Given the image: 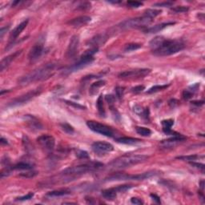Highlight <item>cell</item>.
I'll return each mask as SVG.
<instances>
[{
	"mask_svg": "<svg viewBox=\"0 0 205 205\" xmlns=\"http://www.w3.org/2000/svg\"><path fill=\"white\" fill-rule=\"evenodd\" d=\"M28 19H26V20H24L21 23H19V24L10 32V37H9V40H10L9 45H13V43L16 40L17 38L19 37V35H20L22 31L26 28V27H27V24H28Z\"/></svg>",
	"mask_w": 205,
	"mask_h": 205,
	"instance_id": "17",
	"label": "cell"
},
{
	"mask_svg": "<svg viewBox=\"0 0 205 205\" xmlns=\"http://www.w3.org/2000/svg\"><path fill=\"white\" fill-rule=\"evenodd\" d=\"M38 144L47 152H51L56 145V140L51 135H40L37 139Z\"/></svg>",
	"mask_w": 205,
	"mask_h": 205,
	"instance_id": "11",
	"label": "cell"
},
{
	"mask_svg": "<svg viewBox=\"0 0 205 205\" xmlns=\"http://www.w3.org/2000/svg\"><path fill=\"white\" fill-rule=\"evenodd\" d=\"M64 101L66 102V103H67V104L70 105V106H72V107H75V108L86 109V107H84V106H83V105L79 104V103H77V102H72V101H68V100H64Z\"/></svg>",
	"mask_w": 205,
	"mask_h": 205,
	"instance_id": "47",
	"label": "cell"
},
{
	"mask_svg": "<svg viewBox=\"0 0 205 205\" xmlns=\"http://www.w3.org/2000/svg\"><path fill=\"white\" fill-rule=\"evenodd\" d=\"M174 22H169V23H160V24H157L156 26H153V27H148L146 30H144L145 33H148V34H155V33H157L159 31H162L164 28H166L168 26H172V25H174Z\"/></svg>",
	"mask_w": 205,
	"mask_h": 205,
	"instance_id": "20",
	"label": "cell"
},
{
	"mask_svg": "<svg viewBox=\"0 0 205 205\" xmlns=\"http://www.w3.org/2000/svg\"><path fill=\"white\" fill-rule=\"evenodd\" d=\"M188 10H189L188 7H187V6H176V7H174V8H172V10L173 12H176V13L188 12Z\"/></svg>",
	"mask_w": 205,
	"mask_h": 205,
	"instance_id": "41",
	"label": "cell"
},
{
	"mask_svg": "<svg viewBox=\"0 0 205 205\" xmlns=\"http://www.w3.org/2000/svg\"><path fill=\"white\" fill-rule=\"evenodd\" d=\"M22 51H23L22 50L17 51H15V52H14L13 54H10V56L5 57L4 59H2L1 63H0V71L3 72L6 68H8L9 66L10 65V64H11L18 56H20L21 54H22Z\"/></svg>",
	"mask_w": 205,
	"mask_h": 205,
	"instance_id": "19",
	"label": "cell"
},
{
	"mask_svg": "<svg viewBox=\"0 0 205 205\" xmlns=\"http://www.w3.org/2000/svg\"><path fill=\"white\" fill-rule=\"evenodd\" d=\"M116 141L118 142V143H120V144H135L141 142L142 140H140V139H136V138L132 137H121L117 139Z\"/></svg>",
	"mask_w": 205,
	"mask_h": 205,
	"instance_id": "24",
	"label": "cell"
},
{
	"mask_svg": "<svg viewBox=\"0 0 205 205\" xmlns=\"http://www.w3.org/2000/svg\"><path fill=\"white\" fill-rule=\"evenodd\" d=\"M144 89H145V87L143 86V85H140V86H136L133 88H131V91L135 94H138V93L142 92Z\"/></svg>",
	"mask_w": 205,
	"mask_h": 205,
	"instance_id": "50",
	"label": "cell"
},
{
	"mask_svg": "<svg viewBox=\"0 0 205 205\" xmlns=\"http://www.w3.org/2000/svg\"><path fill=\"white\" fill-rule=\"evenodd\" d=\"M91 2H79L78 5H77V9L78 10H87V9L91 8Z\"/></svg>",
	"mask_w": 205,
	"mask_h": 205,
	"instance_id": "40",
	"label": "cell"
},
{
	"mask_svg": "<svg viewBox=\"0 0 205 205\" xmlns=\"http://www.w3.org/2000/svg\"><path fill=\"white\" fill-rule=\"evenodd\" d=\"M106 37H104V35H97L96 36L93 37L92 39L89 40V46L91 47H96L99 48V47L101 44H103L106 41Z\"/></svg>",
	"mask_w": 205,
	"mask_h": 205,
	"instance_id": "21",
	"label": "cell"
},
{
	"mask_svg": "<svg viewBox=\"0 0 205 205\" xmlns=\"http://www.w3.org/2000/svg\"><path fill=\"white\" fill-rule=\"evenodd\" d=\"M9 28H10V26H7V27H4L1 28V30H0V38H1V39H2L3 35H5V33H6V31H8Z\"/></svg>",
	"mask_w": 205,
	"mask_h": 205,
	"instance_id": "55",
	"label": "cell"
},
{
	"mask_svg": "<svg viewBox=\"0 0 205 205\" xmlns=\"http://www.w3.org/2000/svg\"><path fill=\"white\" fill-rule=\"evenodd\" d=\"M158 171H150L148 172L142 173L138 175H128L126 173L117 172L110 175L107 178H105V181H119V180H144L147 179L152 178L160 174Z\"/></svg>",
	"mask_w": 205,
	"mask_h": 205,
	"instance_id": "6",
	"label": "cell"
},
{
	"mask_svg": "<svg viewBox=\"0 0 205 205\" xmlns=\"http://www.w3.org/2000/svg\"><path fill=\"white\" fill-rule=\"evenodd\" d=\"M115 91L117 98L119 99H122V98H123V94H124V87L120 86H117L115 87Z\"/></svg>",
	"mask_w": 205,
	"mask_h": 205,
	"instance_id": "39",
	"label": "cell"
},
{
	"mask_svg": "<svg viewBox=\"0 0 205 205\" xmlns=\"http://www.w3.org/2000/svg\"><path fill=\"white\" fill-rule=\"evenodd\" d=\"M91 21V18L87 15H82V16H79L77 18L72 19L68 23V25H70L74 28H79L82 27L85 25L88 24Z\"/></svg>",
	"mask_w": 205,
	"mask_h": 205,
	"instance_id": "18",
	"label": "cell"
},
{
	"mask_svg": "<svg viewBox=\"0 0 205 205\" xmlns=\"http://www.w3.org/2000/svg\"><path fill=\"white\" fill-rule=\"evenodd\" d=\"M135 130H136V132L142 136H150L152 134V131L147 128V127H137L135 128Z\"/></svg>",
	"mask_w": 205,
	"mask_h": 205,
	"instance_id": "32",
	"label": "cell"
},
{
	"mask_svg": "<svg viewBox=\"0 0 205 205\" xmlns=\"http://www.w3.org/2000/svg\"><path fill=\"white\" fill-rule=\"evenodd\" d=\"M1 144H8V142H7V140H6V139H5V138H3V137H2L1 138Z\"/></svg>",
	"mask_w": 205,
	"mask_h": 205,
	"instance_id": "58",
	"label": "cell"
},
{
	"mask_svg": "<svg viewBox=\"0 0 205 205\" xmlns=\"http://www.w3.org/2000/svg\"><path fill=\"white\" fill-rule=\"evenodd\" d=\"M200 156H197V155H191V156H178L176 159L181 160H184V161H188V162H192L195 161L197 159L199 158Z\"/></svg>",
	"mask_w": 205,
	"mask_h": 205,
	"instance_id": "37",
	"label": "cell"
},
{
	"mask_svg": "<svg viewBox=\"0 0 205 205\" xmlns=\"http://www.w3.org/2000/svg\"><path fill=\"white\" fill-rule=\"evenodd\" d=\"M185 43L181 39H164L161 45L152 51L155 56H168L174 55L179 51L184 49Z\"/></svg>",
	"mask_w": 205,
	"mask_h": 205,
	"instance_id": "3",
	"label": "cell"
},
{
	"mask_svg": "<svg viewBox=\"0 0 205 205\" xmlns=\"http://www.w3.org/2000/svg\"><path fill=\"white\" fill-rule=\"evenodd\" d=\"M164 39H164L163 36H156V37L154 38L153 39H152L149 43L150 47H151L152 51H154V50H156V48H158V47L161 45V43L164 41Z\"/></svg>",
	"mask_w": 205,
	"mask_h": 205,
	"instance_id": "25",
	"label": "cell"
},
{
	"mask_svg": "<svg viewBox=\"0 0 205 205\" xmlns=\"http://www.w3.org/2000/svg\"><path fill=\"white\" fill-rule=\"evenodd\" d=\"M190 164H191V166L194 167L195 168H198L199 170L202 171V172H204V169H205V166L204 164H200V163H195V161H192V162H189Z\"/></svg>",
	"mask_w": 205,
	"mask_h": 205,
	"instance_id": "45",
	"label": "cell"
},
{
	"mask_svg": "<svg viewBox=\"0 0 205 205\" xmlns=\"http://www.w3.org/2000/svg\"><path fill=\"white\" fill-rule=\"evenodd\" d=\"M34 168L33 164L25 162H19L12 166V170H31Z\"/></svg>",
	"mask_w": 205,
	"mask_h": 205,
	"instance_id": "29",
	"label": "cell"
},
{
	"mask_svg": "<svg viewBox=\"0 0 205 205\" xmlns=\"http://www.w3.org/2000/svg\"><path fill=\"white\" fill-rule=\"evenodd\" d=\"M132 187H133V185H119V186H117L115 188H113V189L115 190L116 193H123L130 190Z\"/></svg>",
	"mask_w": 205,
	"mask_h": 205,
	"instance_id": "34",
	"label": "cell"
},
{
	"mask_svg": "<svg viewBox=\"0 0 205 205\" xmlns=\"http://www.w3.org/2000/svg\"><path fill=\"white\" fill-rule=\"evenodd\" d=\"M75 156H77L79 159H83V160L89 158L88 153H87L86 151H83V150H75Z\"/></svg>",
	"mask_w": 205,
	"mask_h": 205,
	"instance_id": "38",
	"label": "cell"
},
{
	"mask_svg": "<svg viewBox=\"0 0 205 205\" xmlns=\"http://www.w3.org/2000/svg\"><path fill=\"white\" fill-rule=\"evenodd\" d=\"M203 188H204V181L202 180L200 182V188L202 191H203Z\"/></svg>",
	"mask_w": 205,
	"mask_h": 205,
	"instance_id": "60",
	"label": "cell"
},
{
	"mask_svg": "<svg viewBox=\"0 0 205 205\" xmlns=\"http://www.w3.org/2000/svg\"><path fill=\"white\" fill-rule=\"evenodd\" d=\"M162 126H163V131H166L168 130L172 129V127L174 124V120L173 119H165L162 121Z\"/></svg>",
	"mask_w": 205,
	"mask_h": 205,
	"instance_id": "35",
	"label": "cell"
},
{
	"mask_svg": "<svg viewBox=\"0 0 205 205\" xmlns=\"http://www.w3.org/2000/svg\"><path fill=\"white\" fill-rule=\"evenodd\" d=\"M24 119L28 127L31 131H38L43 128V124L39 122V120L36 117L33 116L31 115H25Z\"/></svg>",
	"mask_w": 205,
	"mask_h": 205,
	"instance_id": "16",
	"label": "cell"
},
{
	"mask_svg": "<svg viewBox=\"0 0 205 205\" xmlns=\"http://www.w3.org/2000/svg\"><path fill=\"white\" fill-rule=\"evenodd\" d=\"M79 45V35H73L70 40L68 50H67V57L72 59L76 56L78 52Z\"/></svg>",
	"mask_w": 205,
	"mask_h": 205,
	"instance_id": "14",
	"label": "cell"
},
{
	"mask_svg": "<svg viewBox=\"0 0 205 205\" xmlns=\"http://www.w3.org/2000/svg\"><path fill=\"white\" fill-rule=\"evenodd\" d=\"M96 104H97V109H98L99 114L100 115V116H102V117L106 116V111H105L104 104H103V99H102V95H100L99 96L98 99H97Z\"/></svg>",
	"mask_w": 205,
	"mask_h": 205,
	"instance_id": "28",
	"label": "cell"
},
{
	"mask_svg": "<svg viewBox=\"0 0 205 205\" xmlns=\"http://www.w3.org/2000/svg\"><path fill=\"white\" fill-rule=\"evenodd\" d=\"M44 52V47L42 43L35 44L31 48L28 54V60L31 63H35L37 61Z\"/></svg>",
	"mask_w": 205,
	"mask_h": 205,
	"instance_id": "13",
	"label": "cell"
},
{
	"mask_svg": "<svg viewBox=\"0 0 205 205\" xmlns=\"http://www.w3.org/2000/svg\"><path fill=\"white\" fill-rule=\"evenodd\" d=\"M150 196L152 197V199H153V200L155 201L156 203H161V201H160V198L158 196V195H156V194H151V195H150Z\"/></svg>",
	"mask_w": 205,
	"mask_h": 205,
	"instance_id": "57",
	"label": "cell"
},
{
	"mask_svg": "<svg viewBox=\"0 0 205 205\" xmlns=\"http://www.w3.org/2000/svg\"><path fill=\"white\" fill-rule=\"evenodd\" d=\"M193 95L194 94L191 92V91H189L188 89H187V90H184L183 91L182 96L183 98H184V99H185V100H188V99L192 98Z\"/></svg>",
	"mask_w": 205,
	"mask_h": 205,
	"instance_id": "44",
	"label": "cell"
},
{
	"mask_svg": "<svg viewBox=\"0 0 205 205\" xmlns=\"http://www.w3.org/2000/svg\"><path fill=\"white\" fill-rule=\"evenodd\" d=\"M191 104L195 106L196 107H202L203 104H204V101L200 100V101H191Z\"/></svg>",
	"mask_w": 205,
	"mask_h": 205,
	"instance_id": "54",
	"label": "cell"
},
{
	"mask_svg": "<svg viewBox=\"0 0 205 205\" xmlns=\"http://www.w3.org/2000/svg\"><path fill=\"white\" fill-rule=\"evenodd\" d=\"M168 87H169V85H156V86L151 87L146 93L147 94H153V93H156L158 92V91H160L168 88Z\"/></svg>",
	"mask_w": 205,
	"mask_h": 205,
	"instance_id": "30",
	"label": "cell"
},
{
	"mask_svg": "<svg viewBox=\"0 0 205 205\" xmlns=\"http://www.w3.org/2000/svg\"><path fill=\"white\" fill-rule=\"evenodd\" d=\"M99 48L96 47H91L90 49L87 50L83 54L79 60L75 64H73L71 67H68L64 71V75H68L72 72H75L76 71H79L82 68H85L87 66H88L94 61L95 54L97 53Z\"/></svg>",
	"mask_w": 205,
	"mask_h": 205,
	"instance_id": "5",
	"label": "cell"
},
{
	"mask_svg": "<svg viewBox=\"0 0 205 205\" xmlns=\"http://www.w3.org/2000/svg\"><path fill=\"white\" fill-rule=\"evenodd\" d=\"M60 127H61L62 130L64 131H65L66 133L68 134H73L75 132V129L74 127H72V126H71L69 123H61L60 124Z\"/></svg>",
	"mask_w": 205,
	"mask_h": 205,
	"instance_id": "36",
	"label": "cell"
},
{
	"mask_svg": "<svg viewBox=\"0 0 205 205\" xmlns=\"http://www.w3.org/2000/svg\"><path fill=\"white\" fill-rule=\"evenodd\" d=\"M33 196H34V193H33V192H29L28 194H27V195H23V196L18 197V198H16V200H18V201L29 200V199H32Z\"/></svg>",
	"mask_w": 205,
	"mask_h": 205,
	"instance_id": "46",
	"label": "cell"
},
{
	"mask_svg": "<svg viewBox=\"0 0 205 205\" xmlns=\"http://www.w3.org/2000/svg\"><path fill=\"white\" fill-rule=\"evenodd\" d=\"M168 104H169V106H170L171 107L174 108V107H176V106H177V104H178V100L175 99H170L169 102H168Z\"/></svg>",
	"mask_w": 205,
	"mask_h": 205,
	"instance_id": "56",
	"label": "cell"
},
{
	"mask_svg": "<svg viewBox=\"0 0 205 205\" xmlns=\"http://www.w3.org/2000/svg\"><path fill=\"white\" fill-rule=\"evenodd\" d=\"M148 158L149 157L146 155H124L111 161L108 164V168L114 170L129 168L133 165L145 162Z\"/></svg>",
	"mask_w": 205,
	"mask_h": 205,
	"instance_id": "2",
	"label": "cell"
},
{
	"mask_svg": "<svg viewBox=\"0 0 205 205\" xmlns=\"http://www.w3.org/2000/svg\"><path fill=\"white\" fill-rule=\"evenodd\" d=\"M131 202L132 203H134V204H137V205H140L144 203V201L142 200L141 199H140V198H136V197L131 198Z\"/></svg>",
	"mask_w": 205,
	"mask_h": 205,
	"instance_id": "53",
	"label": "cell"
},
{
	"mask_svg": "<svg viewBox=\"0 0 205 205\" xmlns=\"http://www.w3.org/2000/svg\"><path fill=\"white\" fill-rule=\"evenodd\" d=\"M142 45L141 44H139V43H129V44H127L124 47V51L125 52H130V51H133L135 50H138L141 48Z\"/></svg>",
	"mask_w": 205,
	"mask_h": 205,
	"instance_id": "33",
	"label": "cell"
},
{
	"mask_svg": "<svg viewBox=\"0 0 205 205\" xmlns=\"http://www.w3.org/2000/svg\"><path fill=\"white\" fill-rule=\"evenodd\" d=\"M127 6L131 8H138L143 5V2H138V1H128L127 2Z\"/></svg>",
	"mask_w": 205,
	"mask_h": 205,
	"instance_id": "42",
	"label": "cell"
},
{
	"mask_svg": "<svg viewBox=\"0 0 205 205\" xmlns=\"http://www.w3.org/2000/svg\"><path fill=\"white\" fill-rule=\"evenodd\" d=\"M23 145L24 147L25 151L28 154H33L34 153V146L31 144L30 140L28 139L27 136L24 135L23 137Z\"/></svg>",
	"mask_w": 205,
	"mask_h": 205,
	"instance_id": "27",
	"label": "cell"
},
{
	"mask_svg": "<svg viewBox=\"0 0 205 205\" xmlns=\"http://www.w3.org/2000/svg\"><path fill=\"white\" fill-rule=\"evenodd\" d=\"M101 195H102V196L105 199H107V200H113V199L116 197L117 193L115 192V191L112 188L102 190Z\"/></svg>",
	"mask_w": 205,
	"mask_h": 205,
	"instance_id": "23",
	"label": "cell"
},
{
	"mask_svg": "<svg viewBox=\"0 0 205 205\" xmlns=\"http://www.w3.org/2000/svg\"><path fill=\"white\" fill-rule=\"evenodd\" d=\"M149 115H150V111L149 108H145L144 109V112L141 115V117L143 119H144L145 120H149Z\"/></svg>",
	"mask_w": 205,
	"mask_h": 205,
	"instance_id": "52",
	"label": "cell"
},
{
	"mask_svg": "<svg viewBox=\"0 0 205 205\" xmlns=\"http://www.w3.org/2000/svg\"><path fill=\"white\" fill-rule=\"evenodd\" d=\"M173 4V2H163L156 3L154 6H161V7H166V6H171Z\"/></svg>",
	"mask_w": 205,
	"mask_h": 205,
	"instance_id": "51",
	"label": "cell"
},
{
	"mask_svg": "<svg viewBox=\"0 0 205 205\" xmlns=\"http://www.w3.org/2000/svg\"><path fill=\"white\" fill-rule=\"evenodd\" d=\"M186 140V137L183 135H178V136H172V138L168 140H163L160 143V147L161 149H172L175 148L177 144L183 143Z\"/></svg>",
	"mask_w": 205,
	"mask_h": 205,
	"instance_id": "12",
	"label": "cell"
},
{
	"mask_svg": "<svg viewBox=\"0 0 205 205\" xmlns=\"http://www.w3.org/2000/svg\"><path fill=\"white\" fill-rule=\"evenodd\" d=\"M87 126L94 132L101 134V135L107 136V137H112L113 136L112 129L111 127H109L108 126L105 125V124L91 120V121L87 122Z\"/></svg>",
	"mask_w": 205,
	"mask_h": 205,
	"instance_id": "9",
	"label": "cell"
},
{
	"mask_svg": "<svg viewBox=\"0 0 205 205\" xmlns=\"http://www.w3.org/2000/svg\"><path fill=\"white\" fill-rule=\"evenodd\" d=\"M105 84H106V81L104 80H99L97 82L93 83L90 87V90H89V92H90V95H94L96 94L98 92L99 89L101 87L104 86Z\"/></svg>",
	"mask_w": 205,
	"mask_h": 205,
	"instance_id": "22",
	"label": "cell"
},
{
	"mask_svg": "<svg viewBox=\"0 0 205 205\" xmlns=\"http://www.w3.org/2000/svg\"><path fill=\"white\" fill-rule=\"evenodd\" d=\"M91 148L97 154H105L112 152L114 150V147L111 144L100 141L93 143L91 145Z\"/></svg>",
	"mask_w": 205,
	"mask_h": 205,
	"instance_id": "15",
	"label": "cell"
},
{
	"mask_svg": "<svg viewBox=\"0 0 205 205\" xmlns=\"http://www.w3.org/2000/svg\"><path fill=\"white\" fill-rule=\"evenodd\" d=\"M71 194V191L68 189H61V190H56V191H52L47 193V196L50 197H59L64 196Z\"/></svg>",
	"mask_w": 205,
	"mask_h": 205,
	"instance_id": "26",
	"label": "cell"
},
{
	"mask_svg": "<svg viewBox=\"0 0 205 205\" xmlns=\"http://www.w3.org/2000/svg\"><path fill=\"white\" fill-rule=\"evenodd\" d=\"M151 72V69H135V70L125 71L119 73L118 77L119 79H138L143 78L148 75Z\"/></svg>",
	"mask_w": 205,
	"mask_h": 205,
	"instance_id": "10",
	"label": "cell"
},
{
	"mask_svg": "<svg viewBox=\"0 0 205 205\" xmlns=\"http://www.w3.org/2000/svg\"><path fill=\"white\" fill-rule=\"evenodd\" d=\"M55 68H56V64H46L43 67H40L36 70L30 72L29 74L23 76L20 79H19V83L20 85H27V84L31 83L40 81V80L49 78L50 76L54 74Z\"/></svg>",
	"mask_w": 205,
	"mask_h": 205,
	"instance_id": "1",
	"label": "cell"
},
{
	"mask_svg": "<svg viewBox=\"0 0 205 205\" xmlns=\"http://www.w3.org/2000/svg\"><path fill=\"white\" fill-rule=\"evenodd\" d=\"M161 14V10H155V9H149V10H147L144 12V15L145 16H148L151 19H154V18H156V16H158L159 14Z\"/></svg>",
	"mask_w": 205,
	"mask_h": 205,
	"instance_id": "31",
	"label": "cell"
},
{
	"mask_svg": "<svg viewBox=\"0 0 205 205\" xmlns=\"http://www.w3.org/2000/svg\"><path fill=\"white\" fill-rule=\"evenodd\" d=\"M103 166L102 164L98 162H91L89 164H84L78 166L70 167L64 169L63 172H61L62 176L68 177H75L81 176V175L86 174L89 172H93V171L98 170Z\"/></svg>",
	"mask_w": 205,
	"mask_h": 205,
	"instance_id": "4",
	"label": "cell"
},
{
	"mask_svg": "<svg viewBox=\"0 0 205 205\" xmlns=\"http://www.w3.org/2000/svg\"><path fill=\"white\" fill-rule=\"evenodd\" d=\"M41 92H42L41 87H38V88L36 89H34V90L31 91H29V92L26 93V94L22 95L14 99L13 100H11L10 102H9L8 103H7V107H13L25 104V103H27V102H29L30 100H31L32 99H34L35 97L39 95Z\"/></svg>",
	"mask_w": 205,
	"mask_h": 205,
	"instance_id": "8",
	"label": "cell"
},
{
	"mask_svg": "<svg viewBox=\"0 0 205 205\" xmlns=\"http://www.w3.org/2000/svg\"><path fill=\"white\" fill-rule=\"evenodd\" d=\"M105 99H106V101H107L110 107L114 106V102H115V99L112 95H107L105 96Z\"/></svg>",
	"mask_w": 205,
	"mask_h": 205,
	"instance_id": "48",
	"label": "cell"
},
{
	"mask_svg": "<svg viewBox=\"0 0 205 205\" xmlns=\"http://www.w3.org/2000/svg\"><path fill=\"white\" fill-rule=\"evenodd\" d=\"M133 110H134V111L137 114V115H140V116H141V115L143 114V112H144V109L141 106H140V105H138V104H136L134 106Z\"/></svg>",
	"mask_w": 205,
	"mask_h": 205,
	"instance_id": "49",
	"label": "cell"
},
{
	"mask_svg": "<svg viewBox=\"0 0 205 205\" xmlns=\"http://www.w3.org/2000/svg\"><path fill=\"white\" fill-rule=\"evenodd\" d=\"M109 3H112V4H119L121 3V1H108Z\"/></svg>",
	"mask_w": 205,
	"mask_h": 205,
	"instance_id": "59",
	"label": "cell"
},
{
	"mask_svg": "<svg viewBox=\"0 0 205 205\" xmlns=\"http://www.w3.org/2000/svg\"><path fill=\"white\" fill-rule=\"evenodd\" d=\"M38 172H23L21 173L19 175V176L21 177H24V178H32V177H35V176H37Z\"/></svg>",
	"mask_w": 205,
	"mask_h": 205,
	"instance_id": "43",
	"label": "cell"
},
{
	"mask_svg": "<svg viewBox=\"0 0 205 205\" xmlns=\"http://www.w3.org/2000/svg\"><path fill=\"white\" fill-rule=\"evenodd\" d=\"M153 22V19L143 14V16L133 18V19H126L118 25V27L121 30H127V29L141 28V27H148V25Z\"/></svg>",
	"mask_w": 205,
	"mask_h": 205,
	"instance_id": "7",
	"label": "cell"
}]
</instances>
